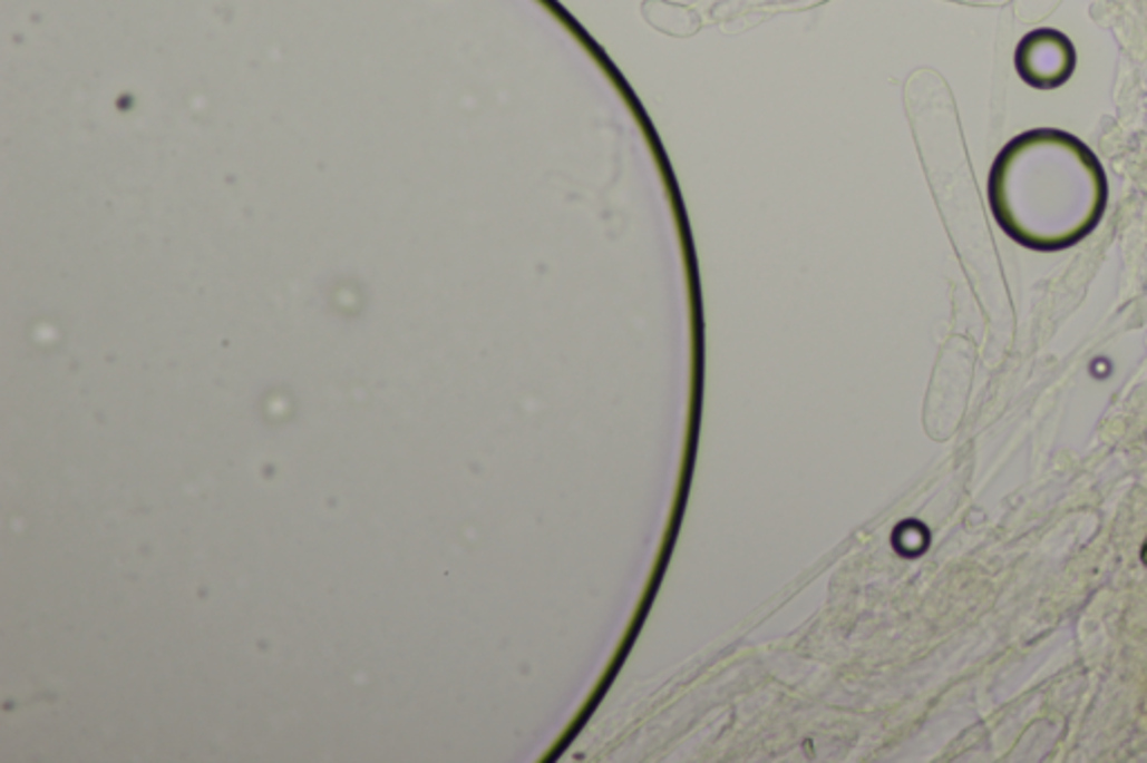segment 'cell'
Masks as SVG:
<instances>
[{
	"mask_svg": "<svg viewBox=\"0 0 1147 763\" xmlns=\"http://www.w3.org/2000/svg\"><path fill=\"white\" fill-rule=\"evenodd\" d=\"M998 224L1038 251L1067 248L1087 237L1107 208V175L1073 135L1042 128L1011 139L989 177Z\"/></svg>",
	"mask_w": 1147,
	"mask_h": 763,
	"instance_id": "1",
	"label": "cell"
},
{
	"mask_svg": "<svg viewBox=\"0 0 1147 763\" xmlns=\"http://www.w3.org/2000/svg\"><path fill=\"white\" fill-rule=\"evenodd\" d=\"M1143 560L1147 563V545H1145V549H1143Z\"/></svg>",
	"mask_w": 1147,
	"mask_h": 763,
	"instance_id": "3",
	"label": "cell"
},
{
	"mask_svg": "<svg viewBox=\"0 0 1147 763\" xmlns=\"http://www.w3.org/2000/svg\"><path fill=\"white\" fill-rule=\"evenodd\" d=\"M1015 68L1029 86L1053 90L1071 79L1076 70V50L1065 35L1056 30H1036L1020 41Z\"/></svg>",
	"mask_w": 1147,
	"mask_h": 763,
	"instance_id": "2",
	"label": "cell"
}]
</instances>
